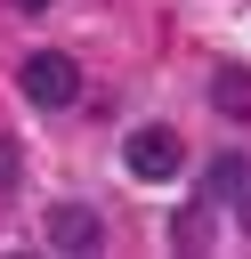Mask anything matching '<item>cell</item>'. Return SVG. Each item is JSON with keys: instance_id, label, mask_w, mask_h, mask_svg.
Returning <instances> with one entry per match:
<instances>
[{"instance_id": "6da1fadb", "label": "cell", "mask_w": 251, "mask_h": 259, "mask_svg": "<svg viewBox=\"0 0 251 259\" xmlns=\"http://www.w3.org/2000/svg\"><path fill=\"white\" fill-rule=\"evenodd\" d=\"M16 89H24V105L65 113V105H81V65H73L65 49H32V57H24V73H16Z\"/></svg>"}, {"instance_id": "7a4b0ae2", "label": "cell", "mask_w": 251, "mask_h": 259, "mask_svg": "<svg viewBox=\"0 0 251 259\" xmlns=\"http://www.w3.org/2000/svg\"><path fill=\"white\" fill-rule=\"evenodd\" d=\"M121 154H130V178H146V186H162V178H178V170H186V146H178V130H170V121H138Z\"/></svg>"}, {"instance_id": "3957f363", "label": "cell", "mask_w": 251, "mask_h": 259, "mask_svg": "<svg viewBox=\"0 0 251 259\" xmlns=\"http://www.w3.org/2000/svg\"><path fill=\"white\" fill-rule=\"evenodd\" d=\"M49 243H57V251H97V243H105V219H97L89 202H65V210H49Z\"/></svg>"}, {"instance_id": "277c9868", "label": "cell", "mask_w": 251, "mask_h": 259, "mask_svg": "<svg viewBox=\"0 0 251 259\" xmlns=\"http://www.w3.org/2000/svg\"><path fill=\"white\" fill-rule=\"evenodd\" d=\"M211 105L243 121V113H251V81H243V73H219V81H211Z\"/></svg>"}, {"instance_id": "5b68a950", "label": "cell", "mask_w": 251, "mask_h": 259, "mask_svg": "<svg viewBox=\"0 0 251 259\" xmlns=\"http://www.w3.org/2000/svg\"><path fill=\"white\" fill-rule=\"evenodd\" d=\"M211 194H227V202H235V194H251V170H243L235 154H227V162H211Z\"/></svg>"}, {"instance_id": "8992f818", "label": "cell", "mask_w": 251, "mask_h": 259, "mask_svg": "<svg viewBox=\"0 0 251 259\" xmlns=\"http://www.w3.org/2000/svg\"><path fill=\"white\" fill-rule=\"evenodd\" d=\"M8 186H16V146L0 138V194H8Z\"/></svg>"}, {"instance_id": "52a82bcc", "label": "cell", "mask_w": 251, "mask_h": 259, "mask_svg": "<svg viewBox=\"0 0 251 259\" xmlns=\"http://www.w3.org/2000/svg\"><path fill=\"white\" fill-rule=\"evenodd\" d=\"M8 8H16V16H40V8H49V0H8Z\"/></svg>"}]
</instances>
